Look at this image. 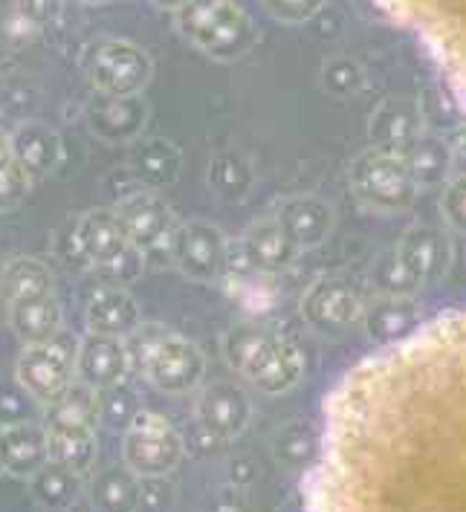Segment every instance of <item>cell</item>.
Returning a JSON list of instances; mask_svg holds the SVG:
<instances>
[{
	"mask_svg": "<svg viewBox=\"0 0 466 512\" xmlns=\"http://www.w3.org/2000/svg\"><path fill=\"white\" fill-rule=\"evenodd\" d=\"M310 510H466V310L362 359L322 405Z\"/></svg>",
	"mask_w": 466,
	"mask_h": 512,
	"instance_id": "cell-1",
	"label": "cell"
},
{
	"mask_svg": "<svg viewBox=\"0 0 466 512\" xmlns=\"http://www.w3.org/2000/svg\"><path fill=\"white\" fill-rule=\"evenodd\" d=\"M374 6L412 32L466 108V0H374Z\"/></svg>",
	"mask_w": 466,
	"mask_h": 512,
	"instance_id": "cell-2",
	"label": "cell"
},
{
	"mask_svg": "<svg viewBox=\"0 0 466 512\" xmlns=\"http://www.w3.org/2000/svg\"><path fill=\"white\" fill-rule=\"evenodd\" d=\"M223 356L229 368L247 379L261 394H287L304 377V356L299 345L267 324H235L223 336Z\"/></svg>",
	"mask_w": 466,
	"mask_h": 512,
	"instance_id": "cell-3",
	"label": "cell"
},
{
	"mask_svg": "<svg viewBox=\"0 0 466 512\" xmlns=\"http://www.w3.org/2000/svg\"><path fill=\"white\" fill-rule=\"evenodd\" d=\"M131 371L151 382L157 391L183 397L200 388L206 374V359L200 348L165 324H139L125 339Z\"/></svg>",
	"mask_w": 466,
	"mask_h": 512,
	"instance_id": "cell-4",
	"label": "cell"
},
{
	"mask_svg": "<svg viewBox=\"0 0 466 512\" xmlns=\"http://www.w3.org/2000/svg\"><path fill=\"white\" fill-rule=\"evenodd\" d=\"M348 183L365 209L383 212V215L409 212L420 194L409 151L391 148V145H374L362 151L357 160L351 162Z\"/></svg>",
	"mask_w": 466,
	"mask_h": 512,
	"instance_id": "cell-5",
	"label": "cell"
},
{
	"mask_svg": "<svg viewBox=\"0 0 466 512\" xmlns=\"http://www.w3.org/2000/svg\"><path fill=\"white\" fill-rule=\"evenodd\" d=\"M174 18L180 35L215 61H238L258 41L252 18L235 0H189Z\"/></svg>",
	"mask_w": 466,
	"mask_h": 512,
	"instance_id": "cell-6",
	"label": "cell"
},
{
	"mask_svg": "<svg viewBox=\"0 0 466 512\" xmlns=\"http://www.w3.org/2000/svg\"><path fill=\"white\" fill-rule=\"evenodd\" d=\"M84 73L102 96H139L154 76V61L134 41L99 38L84 50Z\"/></svg>",
	"mask_w": 466,
	"mask_h": 512,
	"instance_id": "cell-7",
	"label": "cell"
},
{
	"mask_svg": "<svg viewBox=\"0 0 466 512\" xmlns=\"http://www.w3.org/2000/svg\"><path fill=\"white\" fill-rule=\"evenodd\" d=\"M79 342L82 339L70 336L61 327L50 342L27 345L21 351L18 362H15V379L32 400L44 405L55 403L76 382Z\"/></svg>",
	"mask_w": 466,
	"mask_h": 512,
	"instance_id": "cell-8",
	"label": "cell"
},
{
	"mask_svg": "<svg viewBox=\"0 0 466 512\" xmlns=\"http://www.w3.org/2000/svg\"><path fill=\"white\" fill-rule=\"evenodd\" d=\"M365 307L368 301L362 296V290L345 275L316 278L299 301L304 324L325 339H336L354 327H362Z\"/></svg>",
	"mask_w": 466,
	"mask_h": 512,
	"instance_id": "cell-9",
	"label": "cell"
},
{
	"mask_svg": "<svg viewBox=\"0 0 466 512\" xmlns=\"http://www.w3.org/2000/svg\"><path fill=\"white\" fill-rule=\"evenodd\" d=\"M186 458V437L165 420L163 414L142 408L122 440V463H128L139 478L171 475Z\"/></svg>",
	"mask_w": 466,
	"mask_h": 512,
	"instance_id": "cell-10",
	"label": "cell"
},
{
	"mask_svg": "<svg viewBox=\"0 0 466 512\" xmlns=\"http://www.w3.org/2000/svg\"><path fill=\"white\" fill-rule=\"evenodd\" d=\"M229 241L206 220H183L171 229L165 255L189 281H220L226 270Z\"/></svg>",
	"mask_w": 466,
	"mask_h": 512,
	"instance_id": "cell-11",
	"label": "cell"
},
{
	"mask_svg": "<svg viewBox=\"0 0 466 512\" xmlns=\"http://www.w3.org/2000/svg\"><path fill=\"white\" fill-rule=\"evenodd\" d=\"M116 215L122 220L134 249L142 252V255L165 249L171 229L177 226V220L171 215V206L165 203L160 194L148 189L125 194L116 203Z\"/></svg>",
	"mask_w": 466,
	"mask_h": 512,
	"instance_id": "cell-12",
	"label": "cell"
},
{
	"mask_svg": "<svg viewBox=\"0 0 466 512\" xmlns=\"http://www.w3.org/2000/svg\"><path fill=\"white\" fill-rule=\"evenodd\" d=\"M73 238H76V246H79L84 261L93 264V267H102V270L116 267L134 249V243L128 238L116 209H90V212H84Z\"/></svg>",
	"mask_w": 466,
	"mask_h": 512,
	"instance_id": "cell-13",
	"label": "cell"
},
{
	"mask_svg": "<svg viewBox=\"0 0 466 512\" xmlns=\"http://www.w3.org/2000/svg\"><path fill=\"white\" fill-rule=\"evenodd\" d=\"M194 414L209 432H215L229 443L247 432L249 420H252V403L238 385L212 382L200 391Z\"/></svg>",
	"mask_w": 466,
	"mask_h": 512,
	"instance_id": "cell-14",
	"label": "cell"
},
{
	"mask_svg": "<svg viewBox=\"0 0 466 512\" xmlns=\"http://www.w3.org/2000/svg\"><path fill=\"white\" fill-rule=\"evenodd\" d=\"M131 371L128 359V345L119 336H105V333H87L79 342L76 353V379L87 382L90 388L102 391L116 382H125Z\"/></svg>",
	"mask_w": 466,
	"mask_h": 512,
	"instance_id": "cell-15",
	"label": "cell"
},
{
	"mask_svg": "<svg viewBox=\"0 0 466 512\" xmlns=\"http://www.w3.org/2000/svg\"><path fill=\"white\" fill-rule=\"evenodd\" d=\"M275 220L299 249H316L330 238L336 215L328 200L316 194H296L275 206Z\"/></svg>",
	"mask_w": 466,
	"mask_h": 512,
	"instance_id": "cell-16",
	"label": "cell"
},
{
	"mask_svg": "<svg viewBox=\"0 0 466 512\" xmlns=\"http://www.w3.org/2000/svg\"><path fill=\"white\" fill-rule=\"evenodd\" d=\"M235 243L255 270L273 272V275H284L299 261V252H302L293 238L281 229L275 215L252 223L241 238H235Z\"/></svg>",
	"mask_w": 466,
	"mask_h": 512,
	"instance_id": "cell-17",
	"label": "cell"
},
{
	"mask_svg": "<svg viewBox=\"0 0 466 512\" xmlns=\"http://www.w3.org/2000/svg\"><path fill=\"white\" fill-rule=\"evenodd\" d=\"M397 252L420 287L440 281L452 267V241L438 226H412L397 243Z\"/></svg>",
	"mask_w": 466,
	"mask_h": 512,
	"instance_id": "cell-18",
	"label": "cell"
},
{
	"mask_svg": "<svg viewBox=\"0 0 466 512\" xmlns=\"http://www.w3.org/2000/svg\"><path fill=\"white\" fill-rule=\"evenodd\" d=\"M420 322H423V313L414 296H377L365 307L362 330L377 348H388L412 336Z\"/></svg>",
	"mask_w": 466,
	"mask_h": 512,
	"instance_id": "cell-19",
	"label": "cell"
},
{
	"mask_svg": "<svg viewBox=\"0 0 466 512\" xmlns=\"http://www.w3.org/2000/svg\"><path fill=\"white\" fill-rule=\"evenodd\" d=\"M145 119H148V105L142 96H102L87 110L90 131L105 142L139 139L142 128H145Z\"/></svg>",
	"mask_w": 466,
	"mask_h": 512,
	"instance_id": "cell-20",
	"label": "cell"
},
{
	"mask_svg": "<svg viewBox=\"0 0 466 512\" xmlns=\"http://www.w3.org/2000/svg\"><path fill=\"white\" fill-rule=\"evenodd\" d=\"M44 429H47V440H50V460L87 478L96 466V458H99L96 426L79 423V420L47 417Z\"/></svg>",
	"mask_w": 466,
	"mask_h": 512,
	"instance_id": "cell-21",
	"label": "cell"
},
{
	"mask_svg": "<svg viewBox=\"0 0 466 512\" xmlns=\"http://www.w3.org/2000/svg\"><path fill=\"white\" fill-rule=\"evenodd\" d=\"M0 460L6 475L29 481L47 460H50V440L47 429L32 423H12L0 429Z\"/></svg>",
	"mask_w": 466,
	"mask_h": 512,
	"instance_id": "cell-22",
	"label": "cell"
},
{
	"mask_svg": "<svg viewBox=\"0 0 466 512\" xmlns=\"http://www.w3.org/2000/svg\"><path fill=\"white\" fill-rule=\"evenodd\" d=\"M84 319H87V330H93V333L128 339L142 324V313H139L137 298L131 296L128 290H122V287H102L87 301Z\"/></svg>",
	"mask_w": 466,
	"mask_h": 512,
	"instance_id": "cell-23",
	"label": "cell"
},
{
	"mask_svg": "<svg viewBox=\"0 0 466 512\" xmlns=\"http://www.w3.org/2000/svg\"><path fill=\"white\" fill-rule=\"evenodd\" d=\"M12 154L15 160L27 168V174L32 180H41L47 174H53L58 168V162L64 160V142L58 131H53L44 122H24L18 125L12 134Z\"/></svg>",
	"mask_w": 466,
	"mask_h": 512,
	"instance_id": "cell-24",
	"label": "cell"
},
{
	"mask_svg": "<svg viewBox=\"0 0 466 512\" xmlns=\"http://www.w3.org/2000/svg\"><path fill=\"white\" fill-rule=\"evenodd\" d=\"M128 165L139 183L160 189V186L177 183L183 157L174 142H168L163 136H151V139H134L128 151Z\"/></svg>",
	"mask_w": 466,
	"mask_h": 512,
	"instance_id": "cell-25",
	"label": "cell"
},
{
	"mask_svg": "<svg viewBox=\"0 0 466 512\" xmlns=\"http://www.w3.org/2000/svg\"><path fill=\"white\" fill-rule=\"evenodd\" d=\"M278 278L281 275L247 267V270H226L220 275V284H223V293L232 304L247 310L249 316H264V313L275 310L281 301V281Z\"/></svg>",
	"mask_w": 466,
	"mask_h": 512,
	"instance_id": "cell-26",
	"label": "cell"
},
{
	"mask_svg": "<svg viewBox=\"0 0 466 512\" xmlns=\"http://www.w3.org/2000/svg\"><path fill=\"white\" fill-rule=\"evenodd\" d=\"M9 327L24 345H41L50 342L55 333L64 327V310L55 293L41 298H29L21 304H9Z\"/></svg>",
	"mask_w": 466,
	"mask_h": 512,
	"instance_id": "cell-27",
	"label": "cell"
},
{
	"mask_svg": "<svg viewBox=\"0 0 466 512\" xmlns=\"http://www.w3.org/2000/svg\"><path fill=\"white\" fill-rule=\"evenodd\" d=\"M368 134L374 139V145L409 148L414 139L423 134V113H420V108L414 102L388 99L371 116Z\"/></svg>",
	"mask_w": 466,
	"mask_h": 512,
	"instance_id": "cell-28",
	"label": "cell"
},
{
	"mask_svg": "<svg viewBox=\"0 0 466 512\" xmlns=\"http://www.w3.org/2000/svg\"><path fill=\"white\" fill-rule=\"evenodd\" d=\"M55 293V275L53 270L38 261V258H12L6 261L3 275H0V301L9 304H21L29 298H41Z\"/></svg>",
	"mask_w": 466,
	"mask_h": 512,
	"instance_id": "cell-29",
	"label": "cell"
},
{
	"mask_svg": "<svg viewBox=\"0 0 466 512\" xmlns=\"http://www.w3.org/2000/svg\"><path fill=\"white\" fill-rule=\"evenodd\" d=\"M82 481L84 478L79 472H73L55 460H47L29 478V498L41 510H70L82 495Z\"/></svg>",
	"mask_w": 466,
	"mask_h": 512,
	"instance_id": "cell-30",
	"label": "cell"
},
{
	"mask_svg": "<svg viewBox=\"0 0 466 512\" xmlns=\"http://www.w3.org/2000/svg\"><path fill=\"white\" fill-rule=\"evenodd\" d=\"M406 151H409V162H412V171L414 177H417V183H420V189L446 186L449 183V174L455 168L449 139L423 131Z\"/></svg>",
	"mask_w": 466,
	"mask_h": 512,
	"instance_id": "cell-31",
	"label": "cell"
},
{
	"mask_svg": "<svg viewBox=\"0 0 466 512\" xmlns=\"http://www.w3.org/2000/svg\"><path fill=\"white\" fill-rule=\"evenodd\" d=\"M90 504L96 510H139V475L128 463L102 469L90 481Z\"/></svg>",
	"mask_w": 466,
	"mask_h": 512,
	"instance_id": "cell-32",
	"label": "cell"
},
{
	"mask_svg": "<svg viewBox=\"0 0 466 512\" xmlns=\"http://www.w3.org/2000/svg\"><path fill=\"white\" fill-rule=\"evenodd\" d=\"M209 186L226 200H241L252 189V165L235 151H223L209 162Z\"/></svg>",
	"mask_w": 466,
	"mask_h": 512,
	"instance_id": "cell-33",
	"label": "cell"
},
{
	"mask_svg": "<svg viewBox=\"0 0 466 512\" xmlns=\"http://www.w3.org/2000/svg\"><path fill=\"white\" fill-rule=\"evenodd\" d=\"M371 284L380 296H414L420 290V281L403 264L397 246L385 249L371 264Z\"/></svg>",
	"mask_w": 466,
	"mask_h": 512,
	"instance_id": "cell-34",
	"label": "cell"
},
{
	"mask_svg": "<svg viewBox=\"0 0 466 512\" xmlns=\"http://www.w3.org/2000/svg\"><path fill=\"white\" fill-rule=\"evenodd\" d=\"M139 411H142V403H139L137 391L128 388L125 382H116L99 391V423H105L113 432H128Z\"/></svg>",
	"mask_w": 466,
	"mask_h": 512,
	"instance_id": "cell-35",
	"label": "cell"
},
{
	"mask_svg": "<svg viewBox=\"0 0 466 512\" xmlns=\"http://www.w3.org/2000/svg\"><path fill=\"white\" fill-rule=\"evenodd\" d=\"M319 449H322V437L316 440L310 429H304V426H287V429H281V432L275 434V443H273V452L275 458L281 460V463H287V466H304V463H316L319 460Z\"/></svg>",
	"mask_w": 466,
	"mask_h": 512,
	"instance_id": "cell-36",
	"label": "cell"
},
{
	"mask_svg": "<svg viewBox=\"0 0 466 512\" xmlns=\"http://www.w3.org/2000/svg\"><path fill=\"white\" fill-rule=\"evenodd\" d=\"M61 9H64V0H12L9 29H18L21 35H29V32L53 27L61 18Z\"/></svg>",
	"mask_w": 466,
	"mask_h": 512,
	"instance_id": "cell-37",
	"label": "cell"
},
{
	"mask_svg": "<svg viewBox=\"0 0 466 512\" xmlns=\"http://www.w3.org/2000/svg\"><path fill=\"white\" fill-rule=\"evenodd\" d=\"M365 70L359 67L354 58H348V55H336V58H330L325 61V70H322V87L333 93V96H339V99H345V96H357L365 90Z\"/></svg>",
	"mask_w": 466,
	"mask_h": 512,
	"instance_id": "cell-38",
	"label": "cell"
},
{
	"mask_svg": "<svg viewBox=\"0 0 466 512\" xmlns=\"http://www.w3.org/2000/svg\"><path fill=\"white\" fill-rule=\"evenodd\" d=\"M29 189H32V177L15 160V154L0 162V212H15L29 197Z\"/></svg>",
	"mask_w": 466,
	"mask_h": 512,
	"instance_id": "cell-39",
	"label": "cell"
},
{
	"mask_svg": "<svg viewBox=\"0 0 466 512\" xmlns=\"http://www.w3.org/2000/svg\"><path fill=\"white\" fill-rule=\"evenodd\" d=\"M440 212H443V220L452 232L466 235V174H458L455 180H449L443 186Z\"/></svg>",
	"mask_w": 466,
	"mask_h": 512,
	"instance_id": "cell-40",
	"label": "cell"
},
{
	"mask_svg": "<svg viewBox=\"0 0 466 512\" xmlns=\"http://www.w3.org/2000/svg\"><path fill=\"white\" fill-rule=\"evenodd\" d=\"M261 3L275 21L296 27V24H307L310 18H316L328 0H261Z\"/></svg>",
	"mask_w": 466,
	"mask_h": 512,
	"instance_id": "cell-41",
	"label": "cell"
},
{
	"mask_svg": "<svg viewBox=\"0 0 466 512\" xmlns=\"http://www.w3.org/2000/svg\"><path fill=\"white\" fill-rule=\"evenodd\" d=\"M177 504V492L168 484V475L139 478V510H171Z\"/></svg>",
	"mask_w": 466,
	"mask_h": 512,
	"instance_id": "cell-42",
	"label": "cell"
},
{
	"mask_svg": "<svg viewBox=\"0 0 466 512\" xmlns=\"http://www.w3.org/2000/svg\"><path fill=\"white\" fill-rule=\"evenodd\" d=\"M186 437V452H192L194 458H215L220 455V449H223V437H218L215 432H209L200 420L194 423V429L189 434H183Z\"/></svg>",
	"mask_w": 466,
	"mask_h": 512,
	"instance_id": "cell-43",
	"label": "cell"
},
{
	"mask_svg": "<svg viewBox=\"0 0 466 512\" xmlns=\"http://www.w3.org/2000/svg\"><path fill=\"white\" fill-rule=\"evenodd\" d=\"M449 145H452V157H455L458 174H466V125H461L455 134L449 136Z\"/></svg>",
	"mask_w": 466,
	"mask_h": 512,
	"instance_id": "cell-44",
	"label": "cell"
},
{
	"mask_svg": "<svg viewBox=\"0 0 466 512\" xmlns=\"http://www.w3.org/2000/svg\"><path fill=\"white\" fill-rule=\"evenodd\" d=\"M157 9H165V12H177V9H183L189 0H151Z\"/></svg>",
	"mask_w": 466,
	"mask_h": 512,
	"instance_id": "cell-45",
	"label": "cell"
},
{
	"mask_svg": "<svg viewBox=\"0 0 466 512\" xmlns=\"http://www.w3.org/2000/svg\"><path fill=\"white\" fill-rule=\"evenodd\" d=\"M9 157H12V139H9V134L0 131V162L9 160Z\"/></svg>",
	"mask_w": 466,
	"mask_h": 512,
	"instance_id": "cell-46",
	"label": "cell"
},
{
	"mask_svg": "<svg viewBox=\"0 0 466 512\" xmlns=\"http://www.w3.org/2000/svg\"><path fill=\"white\" fill-rule=\"evenodd\" d=\"M82 3H108V0H82Z\"/></svg>",
	"mask_w": 466,
	"mask_h": 512,
	"instance_id": "cell-47",
	"label": "cell"
},
{
	"mask_svg": "<svg viewBox=\"0 0 466 512\" xmlns=\"http://www.w3.org/2000/svg\"><path fill=\"white\" fill-rule=\"evenodd\" d=\"M3 267H6V261H3V258H0V275H3Z\"/></svg>",
	"mask_w": 466,
	"mask_h": 512,
	"instance_id": "cell-48",
	"label": "cell"
},
{
	"mask_svg": "<svg viewBox=\"0 0 466 512\" xmlns=\"http://www.w3.org/2000/svg\"><path fill=\"white\" fill-rule=\"evenodd\" d=\"M3 472H6V469H3V460H0V475H3Z\"/></svg>",
	"mask_w": 466,
	"mask_h": 512,
	"instance_id": "cell-49",
	"label": "cell"
}]
</instances>
